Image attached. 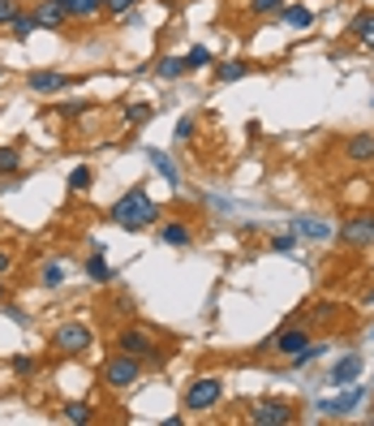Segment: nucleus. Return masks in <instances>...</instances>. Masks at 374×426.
I'll list each match as a JSON object with an SVG mask.
<instances>
[{
  "label": "nucleus",
  "mask_w": 374,
  "mask_h": 426,
  "mask_svg": "<svg viewBox=\"0 0 374 426\" xmlns=\"http://www.w3.org/2000/svg\"><path fill=\"white\" fill-rule=\"evenodd\" d=\"M159 241H164V246H189L194 241V229L185 224V220H168V224H159Z\"/></svg>",
  "instance_id": "14"
},
{
  "label": "nucleus",
  "mask_w": 374,
  "mask_h": 426,
  "mask_svg": "<svg viewBox=\"0 0 374 426\" xmlns=\"http://www.w3.org/2000/svg\"><path fill=\"white\" fill-rule=\"evenodd\" d=\"M332 314H336V306H332V301H318V310H314L310 318H332Z\"/></svg>",
  "instance_id": "36"
},
{
  "label": "nucleus",
  "mask_w": 374,
  "mask_h": 426,
  "mask_svg": "<svg viewBox=\"0 0 374 426\" xmlns=\"http://www.w3.org/2000/svg\"><path fill=\"white\" fill-rule=\"evenodd\" d=\"M185 65H189V69H202V65H211V52H206L202 43H198V47H189V57H185Z\"/></svg>",
  "instance_id": "28"
},
{
  "label": "nucleus",
  "mask_w": 374,
  "mask_h": 426,
  "mask_svg": "<svg viewBox=\"0 0 374 426\" xmlns=\"http://www.w3.org/2000/svg\"><path fill=\"white\" fill-rule=\"evenodd\" d=\"M9 26H13V35H18V39H26L30 30H39V22H35V13H18V18H13Z\"/></svg>",
  "instance_id": "27"
},
{
  "label": "nucleus",
  "mask_w": 374,
  "mask_h": 426,
  "mask_svg": "<svg viewBox=\"0 0 374 426\" xmlns=\"http://www.w3.org/2000/svg\"><path fill=\"white\" fill-rule=\"evenodd\" d=\"M65 418L78 422V426H86V422H90V405H86V401H69V405H65Z\"/></svg>",
  "instance_id": "26"
},
{
  "label": "nucleus",
  "mask_w": 374,
  "mask_h": 426,
  "mask_svg": "<svg viewBox=\"0 0 374 426\" xmlns=\"http://www.w3.org/2000/svg\"><path fill=\"white\" fill-rule=\"evenodd\" d=\"M86 276H90L95 284H108V280H112V267L103 263V254H90V258H86Z\"/></svg>",
  "instance_id": "18"
},
{
  "label": "nucleus",
  "mask_w": 374,
  "mask_h": 426,
  "mask_svg": "<svg viewBox=\"0 0 374 426\" xmlns=\"http://www.w3.org/2000/svg\"><path fill=\"white\" fill-rule=\"evenodd\" d=\"M57 113H61V117H78V113H86V103H82V99H74V103H57Z\"/></svg>",
  "instance_id": "33"
},
{
  "label": "nucleus",
  "mask_w": 374,
  "mask_h": 426,
  "mask_svg": "<svg viewBox=\"0 0 374 426\" xmlns=\"http://www.w3.org/2000/svg\"><path fill=\"white\" fill-rule=\"evenodd\" d=\"M138 5V0H103V13H112V18H121V13H129Z\"/></svg>",
  "instance_id": "31"
},
{
  "label": "nucleus",
  "mask_w": 374,
  "mask_h": 426,
  "mask_svg": "<svg viewBox=\"0 0 374 426\" xmlns=\"http://www.w3.org/2000/svg\"><path fill=\"white\" fill-rule=\"evenodd\" d=\"M112 224H121V229H129V233H142V229H151L155 220H159V202L146 194V190H129L121 202H112Z\"/></svg>",
  "instance_id": "1"
},
{
  "label": "nucleus",
  "mask_w": 374,
  "mask_h": 426,
  "mask_svg": "<svg viewBox=\"0 0 374 426\" xmlns=\"http://www.w3.org/2000/svg\"><path fill=\"white\" fill-rule=\"evenodd\" d=\"M293 233L305 237V241H327V237H332V224H327V220H314V216H301V220L293 224Z\"/></svg>",
  "instance_id": "15"
},
{
  "label": "nucleus",
  "mask_w": 374,
  "mask_h": 426,
  "mask_svg": "<svg viewBox=\"0 0 374 426\" xmlns=\"http://www.w3.org/2000/svg\"><path fill=\"white\" fill-rule=\"evenodd\" d=\"M13 370H18V375H26V370H35V362L30 357H13Z\"/></svg>",
  "instance_id": "37"
},
{
  "label": "nucleus",
  "mask_w": 374,
  "mask_h": 426,
  "mask_svg": "<svg viewBox=\"0 0 374 426\" xmlns=\"http://www.w3.org/2000/svg\"><path fill=\"white\" fill-rule=\"evenodd\" d=\"M344 159H353V164H374V134H349L344 138Z\"/></svg>",
  "instance_id": "10"
},
{
  "label": "nucleus",
  "mask_w": 374,
  "mask_h": 426,
  "mask_svg": "<svg viewBox=\"0 0 374 426\" xmlns=\"http://www.w3.org/2000/svg\"><path fill=\"white\" fill-rule=\"evenodd\" d=\"M340 241L344 246H374V211H361V216H349L340 224Z\"/></svg>",
  "instance_id": "6"
},
{
  "label": "nucleus",
  "mask_w": 374,
  "mask_h": 426,
  "mask_svg": "<svg viewBox=\"0 0 374 426\" xmlns=\"http://www.w3.org/2000/svg\"><path fill=\"white\" fill-rule=\"evenodd\" d=\"M293 418H297V409L288 401H258L245 413V422H254V426H288Z\"/></svg>",
  "instance_id": "5"
},
{
  "label": "nucleus",
  "mask_w": 374,
  "mask_h": 426,
  "mask_svg": "<svg viewBox=\"0 0 374 426\" xmlns=\"http://www.w3.org/2000/svg\"><path fill=\"white\" fill-rule=\"evenodd\" d=\"M65 9H69V18H95L103 9V0H65Z\"/></svg>",
  "instance_id": "20"
},
{
  "label": "nucleus",
  "mask_w": 374,
  "mask_h": 426,
  "mask_svg": "<svg viewBox=\"0 0 374 426\" xmlns=\"http://www.w3.org/2000/svg\"><path fill=\"white\" fill-rule=\"evenodd\" d=\"M361 401V388H349L344 396H332V401H318V413H323V418H344L353 405Z\"/></svg>",
  "instance_id": "13"
},
{
  "label": "nucleus",
  "mask_w": 374,
  "mask_h": 426,
  "mask_svg": "<svg viewBox=\"0 0 374 426\" xmlns=\"http://www.w3.org/2000/svg\"><path fill=\"white\" fill-rule=\"evenodd\" d=\"M9 272V250H0V276Z\"/></svg>",
  "instance_id": "38"
},
{
  "label": "nucleus",
  "mask_w": 374,
  "mask_h": 426,
  "mask_svg": "<svg viewBox=\"0 0 374 426\" xmlns=\"http://www.w3.org/2000/svg\"><path fill=\"white\" fill-rule=\"evenodd\" d=\"M151 159H155V168H159V177H164L168 185H177V164L168 155H159V151H151Z\"/></svg>",
  "instance_id": "24"
},
{
  "label": "nucleus",
  "mask_w": 374,
  "mask_h": 426,
  "mask_svg": "<svg viewBox=\"0 0 374 426\" xmlns=\"http://www.w3.org/2000/svg\"><path fill=\"white\" fill-rule=\"evenodd\" d=\"M284 22H288L293 30H310V26H314V13H310L305 5H284Z\"/></svg>",
  "instance_id": "17"
},
{
  "label": "nucleus",
  "mask_w": 374,
  "mask_h": 426,
  "mask_svg": "<svg viewBox=\"0 0 374 426\" xmlns=\"http://www.w3.org/2000/svg\"><path fill=\"white\" fill-rule=\"evenodd\" d=\"M138 375H142V357H134V353H121V349H117V357L103 362V384H108L112 392L134 388V384H138Z\"/></svg>",
  "instance_id": "2"
},
{
  "label": "nucleus",
  "mask_w": 374,
  "mask_h": 426,
  "mask_svg": "<svg viewBox=\"0 0 374 426\" xmlns=\"http://www.w3.org/2000/svg\"><path fill=\"white\" fill-rule=\"evenodd\" d=\"M271 246H276V250H284V254H288V250H293V246H297V233H280V237H276V241H271Z\"/></svg>",
  "instance_id": "35"
},
{
  "label": "nucleus",
  "mask_w": 374,
  "mask_h": 426,
  "mask_svg": "<svg viewBox=\"0 0 374 426\" xmlns=\"http://www.w3.org/2000/svg\"><path fill=\"white\" fill-rule=\"evenodd\" d=\"M357 375H361V353H349L344 362H336V370L327 375V384H332V388H353Z\"/></svg>",
  "instance_id": "11"
},
{
  "label": "nucleus",
  "mask_w": 374,
  "mask_h": 426,
  "mask_svg": "<svg viewBox=\"0 0 374 426\" xmlns=\"http://www.w3.org/2000/svg\"><path fill=\"white\" fill-rule=\"evenodd\" d=\"M0 301H5V284H0Z\"/></svg>",
  "instance_id": "39"
},
{
  "label": "nucleus",
  "mask_w": 374,
  "mask_h": 426,
  "mask_svg": "<svg viewBox=\"0 0 374 426\" xmlns=\"http://www.w3.org/2000/svg\"><path fill=\"white\" fill-rule=\"evenodd\" d=\"M276 353H284V357H297L301 349H310V328H284L276 340Z\"/></svg>",
  "instance_id": "9"
},
{
  "label": "nucleus",
  "mask_w": 374,
  "mask_h": 426,
  "mask_svg": "<svg viewBox=\"0 0 374 426\" xmlns=\"http://www.w3.org/2000/svg\"><path fill=\"white\" fill-rule=\"evenodd\" d=\"M155 69H159V78H168V82H173V78H181V74H185L189 65H185L181 57H164V61H159Z\"/></svg>",
  "instance_id": "22"
},
{
  "label": "nucleus",
  "mask_w": 374,
  "mask_h": 426,
  "mask_svg": "<svg viewBox=\"0 0 374 426\" xmlns=\"http://www.w3.org/2000/svg\"><path fill=\"white\" fill-rule=\"evenodd\" d=\"M349 35H353L366 52H374V13H357V18L349 22Z\"/></svg>",
  "instance_id": "16"
},
{
  "label": "nucleus",
  "mask_w": 374,
  "mask_h": 426,
  "mask_svg": "<svg viewBox=\"0 0 374 426\" xmlns=\"http://www.w3.org/2000/svg\"><path fill=\"white\" fill-rule=\"evenodd\" d=\"M86 185H90V168H74V173H69V190H74V194H82Z\"/></svg>",
  "instance_id": "30"
},
{
  "label": "nucleus",
  "mask_w": 374,
  "mask_h": 426,
  "mask_svg": "<svg viewBox=\"0 0 374 426\" xmlns=\"http://www.w3.org/2000/svg\"><path fill=\"white\" fill-rule=\"evenodd\" d=\"M288 0H250V13L254 18H271V13H284Z\"/></svg>",
  "instance_id": "21"
},
{
  "label": "nucleus",
  "mask_w": 374,
  "mask_h": 426,
  "mask_svg": "<svg viewBox=\"0 0 374 426\" xmlns=\"http://www.w3.org/2000/svg\"><path fill=\"white\" fill-rule=\"evenodd\" d=\"M22 168V151L18 146H0V177H13Z\"/></svg>",
  "instance_id": "19"
},
{
  "label": "nucleus",
  "mask_w": 374,
  "mask_h": 426,
  "mask_svg": "<svg viewBox=\"0 0 374 426\" xmlns=\"http://www.w3.org/2000/svg\"><path fill=\"white\" fill-rule=\"evenodd\" d=\"M22 9H18V0H0V26H5V22H13Z\"/></svg>",
  "instance_id": "32"
},
{
  "label": "nucleus",
  "mask_w": 374,
  "mask_h": 426,
  "mask_svg": "<svg viewBox=\"0 0 374 426\" xmlns=\"http://www.w3.org/2000/svg\"><path fill=\"white\" fill-rule=\"evenodd\" d=\"M30 13H35L39 30H61V26H65V18H69V9H65V0H39V5H35Z\"/></svg>",
  "instance_id": "8"
},
{
  "label": "nucleus",
  "mask_w": 374,
  "mask_h": 426,
  "mask_svg": "<svg viewBox=\"0 0 374 426\" xmlns=\"http://www.w3.org/2000/svg\"><path fill=\"white\" fill-rule=\"evenodd\" d=\"M220 396H224V384H220L216 375H198V379L185 388L181 405H185L189 413H202V409H216V405H220Z\"/></svg>",
  "instance_id": "3"
},
{
  "label": "nucleus",
  "mask_w": 374,
  "mask_h": 426,
  "mask_svg": "<svg viewBox=\"0 0 374 426\" xmlns=\"http://www.w3.org/2000/svg\"><path fill=\"white\" fill-rule=\"evenodd\" d=\"M245 74H250V65H245V61H233V65H220V69H216V78H220V82H237V78H245Z\"/></svg>",
  "instance_id": "25"
},
{
  "label": "nucleus",
  "mask_w": 374,
  "mask_h": 426,
  "mask_svg": "<svg viewBox=\"0 0 374 426\" xmlns=\"http://www.w3.org/2000/svg\"><path fill=\"white\" fill-rule=\"evenodd\" d=\"M117 349H121V353H134V357H151V362L159 357L151 332H142V328H121V332H117Z\"/></svg>",
  "instance_id": "7"
},
{
  "label": "nucleus",
  "mask_w": 374,
  "mask_h": 426,
  "mask_svg": "<svg viewBox=\"0 0 374 426\" xmlns=\"http://www.w3.org/2000/svg\"><path fill=\"white\" fill-rule=\"evenodd\" d=\"M0 82H5V69H0Z\"/></svg>",
  "instance_id": "40"
},
{
  "label": "nucleus",
  "mask_w": 374,
  "mask_h": 426,
  "mask_svg": "<svg viewBox=\"0 0 374 426\" xmlns=\"http://www.w3.org/2000/svg\"><path fill=\"white\" fill-rule=\"evenodd\" d=\"M125 121H129V125H142V121H151V108H146V103H129V108H125Z\"/></svg>",
  "instance_id": "29"
},
{
  "label": "nucleus",
  "mask_w": 374,
  "mask_h": 426,
  "mask_svg": "<svg viewBox=\"0 0 374 426\" xmlns=\"http://www.w3.org/2000/svg\"><path fill=\"white\" fill-rule=\"evenodd\" d=\"M39 280H43V289H57V284L65 280V267H61V263H43V272H39Z\"/></svg>",
  "instance_id": "23"
},
{
  "label": "nucleus",
  "mask_w": 374,
  "mask_h": 426,
  "mask_svg": "<svg viewBox=\"0 0 374 426\" xmlns=\"http://www.w3.org/2000/svg\"><path fill=\"white\" fill-rule=\"evenodd\" d=\"M194 125H198L194 117H181V121H177V138H181V142H185V138H194Z\"/></svg>",
  "instance_id": "34"
},
{
  "label": "nucleus",
  "mask_w": 374,
  "mask_h": 426,
  "mask_svg": "<svg viewBox=\"0 0 374 426\" xmlns=\"http://www.w3.org/2000/svg\"><path fill=\"white\" fill-rule=\"evenodd\" d=\"M90 328L86 323H61L57 332H52V349L57 353H65V357H74V353H86L90 349Z\"/></svg>",
  "instance_id": "4"
},
{
  "label": "nucleus",
  "mask_w": 374,
  "mask_h": 426,
  "mask_svg": "<svg viewBox=\"0 0 374 426\" xmlns=\"http://www.w3.org/2000/svg\"><path fill=\"white\" fill-rule=\"evenodd\" d=\"M26 86H30L35 95H57V91H65V86H69V74L39 69V74H30V78H26Z\"/></svg>",
  "instance_id": "12"
}]
</instances>
